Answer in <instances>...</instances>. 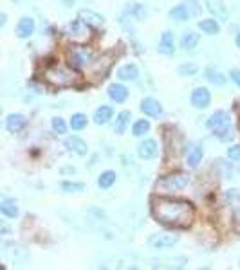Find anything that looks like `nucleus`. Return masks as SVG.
<instances>
[{
    "label": "nucleus",
    "mask_w": 240,
    "mask_h": 270,
    "mask_svg": "<svg viewBox=\"0 0 240 270\" xmlns=\"http://www.w3.org/2000/svg\"><path fill=\"white\" fill-rule=\"evenodd\" d=\"M152 214L157 222L175 227V229H186L195 218V207L192 202L179 198H154L152 200Z\"/></svg>",
    "instance_id": "f257e3e1"
},
{
    "label": "nucleus",
    "mask_w": 240,
    "mask_h": 270,
    "mask_svg": "<svg viewBox=\"0 0 240 270\" xmlns=\"http://www.w3.org/2000/svg\"><path fill=\"white\" fill-rule=\"evenodd\" d=\"M229 124H231V121H229L228 112H224V110H217L215 114L208 119V126L215 132V135L220 137V141H228L229 137H233Z\"/></svg>",
    "instance_id": "f03ea898"
},
{
    "label": "nucleus",
    "mask_w": 240,
    "mask_h": 270,
    "mask_svg": "<svg viewBox=\"0 0 240 270\" xmlns=\"http://www.w3.org/2000/svg\"><path fill=\"white\" fill-rule=\"evenodd\" d=\"M190 184V176L184 175V173H175V175L164 176L157 182V191L159 193H177V191H182Z\"/></svg>",
    "instance_id": "7ed1b4c3"
},
{
    "label": "nucleus",
    "mask_w": 240,
    "mask_h": 270,
    "mask_svg": "<svg viewBox=\"0 0 240 270\" xmlns=\"http://www.w3.org/2000/svg\"><path fill=\"white\" fill-rule=\"evenodd\" d=\"M45 77L49 81L56 85V87H69L74 83V74L69 69H65L63 65H51L47 71H45Z\"/></svg>",
    "instance_id": "20e7f679"
},
{
    "label": "nucleus",
    "mask_w": 240,
    "mask_h": 270,
    "mask_svg": "<svg viewBox=\"0 0 240 270\" xmlns=\"http://www.w3.org/2000/svg\"><path fill=\"white\" fill-rule=\"evenodd\" d=\"M87 27H89V25L85 24L81 18H80V20H74V22L69 24V27H67V35L71 36L72 41L83 43V41L89 38V29H87Z\"/></svg>",
    "instance_id": "39448f33"
},
{
    "label": "nucleus",
    "mask_w": 240,
    "mask_h": 270,
    "mask_svg": "<svg viewBox=\"0 0 240 270\" xmlns=\"http://www.w3.org/2000/svg\"><path fill=\"white\" fill-rule=\"evenodd\" d=\"M179 241V234H154L148 240V245L152 249H170Z\"/></svg>",
    "instance_id": "423d86ee"
},
{
    "label": "nucleus",
    "mask_w": 240,
    "mask_h": 270,
    "mask_svg": "<svg viewBox=\"0 0 240 270\" xmlns=\"http://www.w3.org/2000/svg\"><path fill=\"white\" fill-rule=\"evenodd\" d=\"M211 103V94L210 90L204 87H197L195 90L192 92V105L199 110H202V108H208Z\"/></svg>",
    "instance_id": "0eeeda50"
},
{
    "label": "nucleus",
    "mask_w": 240,
    "mask_h": 270,
    "mask_svg": "<svg viewBox=\"0 0 240 270\" xmlns=\"http://www.w3.org/2000/svg\"><path fill=\"white\" fill-rule=\"evenodd\" d=\"M206 7L220 22H228L229 20V11L228 7H226V4H224V0H206Z\"/></svg>",
    "instance_id": "6e6552de"
},
{
    "label": "nucleus",
    "mask_w": 240,
    "mask_h": 270,
    "mask_svg": "<svg viewBox=\"0 0 240 270\" xmlns=\"http://www.w3.org/2000/svg\"><path fill=\"white\" fill-rule=\"evenodd\" d=\"M92 59H94V54L90 53V51H87L85 47L71 51V63L74 65V67H78V69L80 67H87Z\"/></svg>",
    "instance_id": "1a4fd4ad"
},
{
    "label": "nucleus",
    "mask_w": 240,
    "mask_h": 270,
    "mask_svg": "<svg viewBox=\"0 0 240 270\" xmlns=\"http://www.w3.org/2000/svg\"><path fill=\"white\" fill-rule=\"evenodd\" d=\"M141 112H143L144 116H148V117H159L162 114V106L154 97H144L141 101Z\"/></svg>",
    "instance_id": "9d476101"
},
{
    "label": "nucleus",
    "mask_w": 240,
    "mask_h": 270,
    "mask_svg": "<svg viewBox=\"0 0 240 270\" xmlns=\"http://www.w3.org/2000/svg\"><path fill=\"white\" fill-rule=\"evenodd\" d=\"M200 160H202V148L195 142H190L186 146V164L195 170V168H199Z\"/></svg>",
    "instance_id": "9b49d317"
},
{
    "label": "nucleus",
    "mask_w": 240,
    "mask_h": 270,
    "mask_svg": "<svg viewBox=\"0 0 240 270\" xmlns=\"http://www.w3.org/2000/svg\"><path fill=\"white\" fill-rule=\"evenodd\" d=\"M139 157L144 160H150L157 155V142L154 139H144L138 148Z\"/></svg>",
    "instance_id": "f8f14e48"
},
{
    "label": "nucleus",
    "mask_w": 240,
    "mask_h": 270,
    "mask_svg": "<svg viewBox=\"0 0 240 270\" xmlns=\"http://www.w3.org/2000/svg\"><path fill=\"white\" fill-rule=\"evenodd\" d=\"M159 53L161 54H174L175 53V38L172 31H164L159 40Z\"/></svg>",
    "instance_id": "ddd939ff"
},
{
    "label": "nucleus",
    "mask_w": 240,
    "mask_h": 270,
    "mask_svg": "<svg viewBox=\"0 0 240 270\" xmlns=\"http://www.w3.org/2000/svg\"><path fill=\"white\" fill-rule=\"evenodd\" d=\"M108 97L112 101H116V103H125L126 97H128V90L121 83H112L108 87Z\"/></svg>",
    "instance_id": "4468645a"
},
{
    "label": "nucleus",
    "mask_w": 240,
    "mask_h": 270,
    "mask_svg": "<svg viewBox=\"0 0 240 270\" xmlns=\"http://www.w3.org/2000/svg\"><path fill=\"white\" fill-rule=\"evenodd\" d=\"M78 17L81 18L87 25H90V27H100V25H103V17L100 13L92 11V9H81V11L78 13Z\"/></svg>",
    "instance_id": "2eb2a0df"
},
{
    "label": "nucleus",
    "mask_w": 240,
    "mask_h": 270,
    "mask_svg": "<svg viewBox=\"0 0 240 270\" xmlns=\"http://www.w3.org/2000/svg\"><path fill=\"white\" fill-rule=\"evenodd\" d=\"M35 31V20L31 17L20 18V22L17 25V36L18 38H29Z\"/></svg>",
    "instance_id": "dca6fc26"
},
{
    "label": "nucleus",
    "mask_w": 240,
    "mask_h": 270,
    "mask_svg": "<svg viewBox=\"0 0 240 270\" xmlns=\"http://www.w3.org/2000/svg\"><path fill=\"white\" fill-rule=\"evenodd\" d=\"M25 123H27V119H25L22 114H11V116H7V119H6V128L15 134V132H20V130L24 128Z\"/></svg>",
    "instance_id": "f3484780"
},
{
    "label": "nucleus",
    "mask_w": 240,
    "mask_h": 270,
    "mask_svg": "<svg viewBox=\"0 0 240 270\" xmlns=\"http://www.w3.org/2000/svg\"><path fill=\"white\" fill-rule=\"evenodd\" d=\"M199 40H200V36L199 33L195 31H186L184 35L180 36V47L184 49V51H192L199 45Z\"/></svg>",
    "instance_id": "a211bd4d"
},
{
    "label": "nucleus",
    "mask_w": 240,
    "mask_h": 270,
    "mask_svg": "<svg viewBox=\"0 0 240 270\" xmlns=\"http://www.w3.org/2000/svg\"><path fill=\"white\" fill-rule=\"evenodd\" d=\"M190 17H192V11H190V7L186 6V2L170 9V18L175 20V22H184V20H188Z\"/></svg>",
    "instance_id": "6ab92c4d"
},
{
    "label": "nucleus",
    "mask_w": 240,
    "mask_h": 270,
    "mask_svg": "<svg viewBox=\"0 0 240 270\" xmlns=\"http://www.w3.org/2000/svg\"><path fill=\"white\" fill-rule=\"evenodd\" d=\"M65 146L69 148V152H74V153H78V155H85V153L89 152L87 142H85L83 139H80V137H69L65 141Z\"/></svg>",
    "instance_id": "aec40b11"
},
{
    "label": "nucleus",
    "mask_w": 240,
    "mask_h": 270,
    "mask_svg": "<svg viewBox=\"0 0 240 270\" xmlns=\"http://www.w3.org/2000/svg\"><path fill=\"white\" fill-rule=\"evenodd\" d=\"M138 76H139V71L134 63L123 65L120 71H118V77L125 79V81H134V79H138Z\"/></svg>",
    "instance_id": "412c9836"
},
{
    "label": "nucleus",
    "mask_w": 240,
    "mask_h": 270,
    "mask_svg": "<svg viewBox=\"0 0 240 270\" xmlns=\"http://www.w3.org/2000/svg\"><path fill=\"white\" fill-rule=\"evenodd\" d=\"M199 29L206 33V35H219L220 33V24L217 20H213V18H206V20L199 22Z\"/></svg>",
    "instance_id": "4be33fe9"
},
{
    "label": "nucleus",
    "mask_w": 240,
    "mask_h": 270,
    "mask_svg": "<svg viewBox=\"0 0 240 270\" xmlns=\"http://www.w3.org/2000/svg\"><path fill=\"white\" fill-rule=\"evenodd\" d=\"M186 263V259L184 258H179V259H161V261H157L154 259L152 261V267H159V269H182Z\"/></svg>",
    "instance_id": "5701e85b"
},
{
    "label": "nucleus",
    "mask_w": 240,
    "mask_h": 270,
    "mask_svg": "<svg viewBox=\"0 0 240 270\" xmlns=\"http://www.w3.org/2000/svg\"><path fill=\"white\" fill-rule=\"evenodd\" d=\"M114 116V110L110 106H100L96 112H94V123L96 124H107Z\"/></svg>",
    "instance_id": "b1692460"
},
{
    "label": "nucleus",
    "mask_w": 240,
    "mask_h": 270,
    "mask_svg": "<svg viewBox=\"0 0 240 270\" xmlns=\"http://www.w3.org/2000/svg\"><path fill=\"white\" fill-rule=\"evenodd\" d=\"M0 212L7 218H15L18 216V207H17V202L15 200H2L0 204Z\"/></svg>",
    "instance_id": "393cba45"
},
{
    "label": "nucleus",
    "mask_w": 240,
    "mask_h": 270,
    "mask_svg": "<svg viewBox=\"0 0 240 270\" xmlns=\"http://www.w3.org/2000/svg\"><path fill=\"white\" fill-rule=\"evenodd\" d=\"M116 173L114 171H103L101 175H100V178H98V186L101 189H108V188H112L116 182Z\"/></svg>",
    "instance_id": "a878e982"
},
{
    "label": "nucleus",
    "mask_w": 240,
    "mask_h": 270,
    "mask_svg": "<svg viewBox=\"0 0 240 270\" xmlns=\"http://www.w3.org/2000/svg\"><path fill=\"white\" fill-rule=\"evenodd\" d=\"M130 121V112L128 110H123L118 114V117H116V126H114V132L116 134H123L126 128V124Z\"/></svg>",
    "instance_id": "bb28decb"
},
{
    "label": "nucleus",
    "mask_w": 240,
    "mask_h": 270,
    "mask_svg": "<svg viewBox=\"0 0 240 270\" xmlns=\"http://www.w3.org/2000/svg\"><path fill=\"white\" fill-rule=\"evenodd\" d=\"M206 79L213 85H219V87H222L224 83H226V76H224L222 72L215 71V69H206Z\"/></svg>",
    "instance_id": "cd10ccee"
},
{
    "label": "nucleus",
    "mask_w": 240,
    "mask_h": 270,
    "mask_svg": "<svg viewBox=\"0 0 240 270\" xmlns=\"http://www.w3.org/2000/svg\"><path fill=\"white\" fill-rule=\"evenodd\" d=\"M150 130V123L146 121V119H139V121H136L132 126V134L136 135V137H141V135H144L146 132Z\"/></svg>",
    "instance_id": "c85d7f7f"
},
{
    "label": "nucleus",
    "mask_w": 240,
    "mask_h": 270,
    "mask_svg": "<svg viewBox=\"0 0 240 270\" xmlns=\"http://www.w3.org/2000/svg\"><path fill=\"white\" fill-rule=\"evenodd\" d=\"M85 126H87V116H83V114H74L71 117V128L72 130H83Z\"/></svg>",
    "instance_id": "c756f323"
},
{
    "label": "nucleus",
    "mask_w": 240,
    "mask_h": 270,
    "mask_svg": "<svg viewBox=\"0 0 240 270\" xmlns=\"http://www.w3.org/2000/svg\"><path fill=\"white\" fill-rule=\"evenodd\" d=\"M61 189L65 193H80L85 189V184L81 182H61Z\"/></svg>",
    "instance_id": "7c9ffc66"
},
{
    "label": "nucleus",
    "mask_w": 240,
    "mask_h": 270,
    "mask_svg": "<svg viewBox=\"0 0 240 270\" xmlns=\"http://www.w3.org/2000/svg\"><path fill=\"white\" fill-rule=\"evenodd\" d=\"M177 72H179L180 76H195L199 72V67L193 63H188V65H180L179 69H177Z\"/></svg>",
    "instance_id": "2f4dec72"
},
{
    "label": "nucleus",
    "mask_w": 240,
    "mask_h": 270,
    "mask_svg": "<svg viewBox=\"0 0 240 270\" xmlns=\"http://www.w3.org/2000/svg\"><path fill=\"white\" fill-rule=\"evenodd\" d=\"M53 130L56 132V134H65V130H67L65 121H63L61 117H54L53 119Z\"/></svg>",
    "instance_id": "473e14b6"
},
{
    "label": "nucleus",
    "mask_w": 240,
    "mask_h": 270,
    "mask_svg": "<svg viewBox=\"0 0 240 270\" xmlns=\"http://www.w3.org/2000/svg\"><path fill=\"white\" fill-rule=\"evenodd\" d=\"M228 159L233 160V162H240V144L228 148Z\"/></svg>",
    "instance_id": "72a5a7b5"
},
{
    "label": "nucleus",
    "mask_w": 240,
    "mask_h": 270,
    "mask_svg": "<svg viewBox=\"0 0 240 270\" xmlns=\"http://www.w3.org/2000/svg\"><path fill=\"white\" fill-rule=\"evenodd\" d=\"M132 13H134V15H136V17L139 18V20H143L144 15H146V11H144V9H143V7H141V6H139V4H136V6L132 7Z\"/></svg>",
    "instance_id": "f704fd0d"
},
{
    "label": "nucleus",
    "mask_w": 240,
    "mask_h": 270,
    "mask_svg": "<svg viewBox=\"0 0 240 270\" xmlns=\"http://www.w3.org/2000/svg\"><path fill=\"white\" fill-rule=\"evenodd\" d=\"M186 6L190 7V11H192V15H195V13H199V6H197V2H195V0H188V2H186Z\"/></svg>",
    "instance_id": "c9c22d12"
},
{
    "label": "nucleus",
    "mask_w": 240,
    "mask_h": 270,
    "mask_svg": "<svg viewBox=\"0 0 240 270\" xmlns=\"http://www.w3.org/2000/svg\"><path fill=\"white\" fill-rule=\"evenodd\" d=\"M231 79L240 87V71L239 69H237V71H231Z\"/></svg>",
    "instance_id": "e433bc0d"
},
{
    "label": "nucleus",
    "mask_w": 240,
    "mask_h": 270,
    "mask_svg": "<svg viewBox=\"0 0 240 270\" xmlns=\"http://www.w3.org/2000/svg\"><path fill=\"white\" fill-rule=\"evenodd\" d=\"M0 18H2V20H0V24L4 25V24H6V15H4V13H2V17H0Z\"/></svg>",
    "instance_id": "4c0bfd02"
},
{
    "label": "nucleus",
    "mask_w": 240,
    "mask_h": 270,
    "mask_svg": "<svg viewBox=\"0 0 240 270\" xmlns=\"http://www.w3.org/2000/svg\"><path fill=\"white\" fill-rule=\"evenodd\" d=\"M237 47H239V49H240V35H239V36H237Z\"/></svg>",
    "instance_id": "58836bf2"
},
{
    "label": "nucleus",
    "mask_w": 240,
    "mask_h": 270,
    "mask_svg": "<svg viewBox=\"0 0 240 270\" xmlns=\"http://www.w3.org/2000/svg\"><path fill=\"white\" fill-rule=\"evenodd\" d=\"M237 196H239V200H240V193H239V194H237Z\"/></svg>",
    "instance_id": "ea45409f"
}]
</instances>
